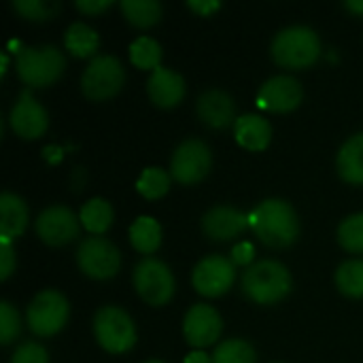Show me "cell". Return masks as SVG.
<instances>
[{
	"instance_id": "cell-1",
	"label": "cell",
	"mask_w": 363,
	"mask_h": 363,
	"mask_svg": "<svg viewBox=\"0 0 363 363\" xmlns=\"http://www.w3.org/2000/svg\"><path fill=\"white\" fill-rule=\"evenodd\" d=\"M249 225L262 242L277 249L289 247L300 234L298 213L283 198L262 200L249 215Z\"/></svg>"
},
{
	"instance_id": "cell-2",
	"label": "cell",
	"mask_w": 363,
	"mask_h": 363,
	"mask_svg": "<svg viewBox=\"0 0 363 363\" xmlns=\"http://www.w3.org/2000/svg\"><path fill=\"white\" fill-rule=\"evenodd\" d=\"M242 291L257 304H274L291 291V274L277 259H259L242 272Z\"/></svg>"
},
{
	"instance_id": "cell-3",
	"label": "cell",
	"mask_w": 363,
	"mask_h": 363,
	"mask_svg": "<svg viewBox=\"0 0 363 363\" xmlns=\"http://www.w3.org/2000/svg\"><path fill=\"white\" fill-rule=\"evenodd\" d=\"M321 53L319 34L304 23H294L277 32L272 40V57L285 68L311 66Z\"/></svg>"
},
{
	"instance_id": "cell-4",
	"label": "cell",
	"mask_w": 363,
	"mask_h": 363,
	"mask_svg": "<svg viewBox=\"0 0 363 363\" xmlns=\"http://www.w3.org/2000/svg\"><path fill=\"white\" fill-rule=\"evenodd\" d=\"M66 66L64 53L55 45L23 47L17 55V72L30 87L53 83Z\"/></svg>"
},
{
	"instance_id": "cell-5",
	"label": "cell",
	"mask_w": 363,
	"mask_h": 363,
	"mask_svg": "<svg viewBox=\"0 0 363 363\" xmlns=\"http://www.w3.org/2000/svg\"><path fill=\"white\" fill-rule=\"evenodd\" d=\"M125 81L123 64L117 55L98 53L89 60L81 74V89L91 100H104L115 96Z\"/></svg>"
},
{
	"instance_id": "cell-6",
	"label": "cell",
	"mask_w": 363,
	"mask_h": 363,
	"mask_svg": "<svg viewBox=\"0 0 363 363\" xmlns=\"http://www.w3.org/2000/svg\"><path fill=\"white\" fill-rule=\"evenodd\" d=\"M94 334L108 353H123L136 342V328L132 317L119 306H102L94 315Z\"/></svg>"
},
{
	"instance_id": "cell-7",
	"label": "cell",
	"mask_w": 363,
	"mask_h": 363,
	"mask_svg": "<svg viewBox=\"0 0 363 363\" xmlns=\"http://www.w3.org/2000/svg\"><path fill=\"white\" fill-rule=\"evenodd\" d=\"M68 313H70V304L62 291L43 289L28 304V311H26L28 328L36 336H51L64 328Z\"/></svg>"
},
{
	"instance_id": "cell-8",
	"label": "cell",
	"mask_w": 363,
	"mask_h": 363,
	"mask_svg": "<svg viewBox=\"0 0 363 363\" xmlns=\"http://www.w3.org/2000/svg\"><path fill=\"white\" fill-rule=\"evenodd\" d=\"M134 287L145 302L160 306L172 298L174 277L162 259L143 257L134 268Z\"/></svg>"
},
{
	"instance_id": "cell-9",
	"label": "cell",
	"mask_w": 363,
	"mask_h": 363,
	"mask_svg": "<svg viewBox=\"0 0 363 363\" xmlns=\"http://www.w3.org/2000/svg\"><path fill=\"white\" fill-rule=\"evenodd\" d=\"M213 164L211 147L202 138H185L177 145L172 160H170V174L189 185L202 181Z\"/></svg>"
},
{
	"instance_id": "cell-10",
	"label": "cell",
	"mask_w": 363,
	"mask_h": 363,
	"mask_svg": "<svg viewBox=\"0 0 363 363\" xmlns=\"http://www.w3.org/2000/svg\"><path fill=\"white\" fill-rule=\"evenodd\" d=\"M77 264L91 279H111L121 266V255L111 240L91 234L79 242Z\"/></svg>"
},
{
	"instance_id": "cell-11",
	"label": "cell",
	"mask_w": 363,
	"mask_h": 363,
	"mask_svg": "<svg viewBox=\"0 0 363 363\" xmlns=\"http://www.w3.org/2000/svg\"><path fill=\"white\" fill-rule=\"evenodd\" d=\"M236 279V264L234 259L225 257V255H206L202 257L194 272H191V281L194 287L204 294V296H221L225 294L232 283Z\"/></svg>"
},
{
	"instance_id": "cell-12",
	"label": "cell",
	"mask_w": 363,
	"mask_h": 363,
	"mask_svg": "<svg viewBox=\"0 0 363 363\" xmlns=\"http://www.w3.org/2000/svg\"><path fill=\"white\" fill-rule=\"evenodd\" d=\"M81 219L64 204H51L36 217V234L45 245L60 247L79 236Z\"/></svg>"
},
{
	"instance_id": "cell-13",
	"label": "cell",
	"mask_w": 363,
	"mask_h": 363,
	"mask_svg": "<svg viewBox=\"0 0 363 363\" xmlns=\"http://www.w3.org/2000/svg\"><path fill=\"white\" fill-rule=\"evenodd\" d=\"M302 83L291 74H274L266 79L257 91V104L266 111L287 113L302 102Z\"/></svg>"
},
{
	"instance_id": "cell-14",
	"label": "cell",
	"mask_w": 363,
	"mask_h": 363,
	"mask_svg": "<svg viewBox=\"0 0 363 363\" xmlns=\"http://www.w3.org/2000/svg\"><path fill=\"white\" fill-rule=\"evenodd\" d=\"M9 121L21 138H38L49 125V113L30 89H23L11 106Z\"/></svg>"
},
{
	"instance_id": "cell-15",
	"label": "cell",
	"mask_w": 363,
	"mask_h": 363,
	"mask_svg": "<svg viewBox=\"0 0 363 363\" xmlns=\"http://www.w3.org/2000/svg\"><path fill=\"white\" fill-rule=\"evenodd\" d=\"M221 330H223L221 315L217 313V308L208 304H194L183 319L185 340L196 349H204L206 345H213L221 336Z\"/></svg>"
},
{
	"instance_id": "cell-16",
	"label": "cell",
	"mask_w": 363,
	"mask_h": 363,
	"mask_svg": "<svg viewBox=\"0 0 363 363\" xmlns=\"http://www.w3.org/2000/svg\"><path fill=\"white\" fill-rule=\"evenodd\" d=\"M249 228V215L230 204H215L202 217V230L213 240H230Z\"/></svg>"
},
{
	"instance_id": "cell-17",
	"label": "cell",
	"mask_w": 363,
	"mask_h": 363,
	"mask_svg": "<svg viewBox=\"0 0 363 363\" xmlns=\"http://www.w3.org/2000/svg\"><path fill=\"white\" fill-rule=\"evenodd\" d=\"M196 108L200 119L211 128H225L236 121V102L225 89L219 87L202 91L198 96Z\"/></svg>"
},
{
	"instance_id": "cell-18",
	"label": "cell",
	"mask_w": 363,
	"mask_h": 363,
	"mask_svg": "<svg viewBox=\"0 0 363 363\" xmlns=\"http://www.w3.org/2000/svg\"><path fill=\"white\" fill-rule=\"evenodd\" d=\"M147 94L157 106H174L185 96V79L181 72L160 66L147 79Z\"/></svg>"
},
{
	"instance_id": "cell-19",
	"label": "cell",
	"mask_w": 363,
	"mask_h": 363,
	"mask_svg": "<svg viewBox=\"0 0 363 363\" xmlns=\"http://www.w3.org/2000/svg\"><path fill=\"white\" fill-rule=\"evenodd\" d=\"M234 136L245 149L262 151L268 147L272 138V125L266 117L257 113H245V115H238L234 121Z\"/></svg>"
},
{
	"instance_id": "cell-20",
	"label": "cell",
	"mask_w": 363,
	"mask_h": 363,
	"mask_svg": "<svg viewBox=\"0 0 363 363\" xmlns=\"http://www.w3.org/2000/svg\"><path fill=\"white\" fill-rule=\"evenodd\" d=\"M28 225V204L21 196L13 191H2L0 196V234L2 238H17Z\"/></svg>"
},
{
	"instance_id": "cell-21",
	"label": "cell",
	"mask_w": 363,
	"mask_h": 363,
	"mask_svg": "<svg viewBox=\"0 0 363 363\" xmlns=\"http://www.w3.org/2000/svg\"><path fill=\"white\" fill-rule=\"evenodd\" d=\"M336 168L349 183H363V132L349 136L336 155Z\"/></svg>"
},
{
	"instance_id": "cell-22",
	"label": "cell",
	"mask_w": 363,
	"mask_h": 363,
	"mask_svg": "<svg viewBox=\"0 0 363 363\" xmlns=\"http://www.w3.org/2000/svg\"><path fill=\"white\" fill-rule=\"evenodd\" d=\"M130 242L140 253H153L162 245V225L157 219L140 215L130 225Z\"/></svg>"
},
{
	"instance_id": "cell-23",
	"label": "cell",
	"mask_w": 363,
	"mask_h": 363,
	"mask_svg": "<svg viewBox=\"0 0 363 363\" xmlns=\"http://www.w3.org/2000/svg\"><path fill=\"white\" fill-rule=\"evenodd\" d=\"M64 43H66V49L70 53H74L79 57H85V55H91L94 51H98L100 36L85 21H72L64 32Z\"/></svg>"
},
{
	"instance_id": "cell-24",
	"label": "cell",
	"mask_w": 363,
	"mask_h": 363,
	"mask_svg": "<svg viewBox=\"0 0 363 363\" xmlns=\"http://www.w3.org/2000/svg\"><path fill=\"white\" fill-rule=\"evenodd\" d=\"M79 219L81 223L96 236H100L102 232H106L113 223V206L108 200L104 198H91L87 200L83 206H81V213H79Z\"/></svg>"
},
{
	"instance_id": "cell-25",
	"label": "cell",
	"mask_w": 363,
	"mask_h": 363,
	"mask_svg": "<svg viewBox=\"0 0 363 363\" xmlns=\"http://www.w3.org/2000/svg\"><path fill=\"white\" fill-rule=\"evenodd\" d=\"M121 11L138 28H149L162 17V4L157 0H121Z\"/></svg>"
},
{
	"instance_id": "cell-26",
	"label": "cell",
	"mask_w": 363,
	"mask_h": 363,
	"mask_svg": "<svg viewBox=\"0 0 363 363\" xmlns=\"http://www.w3.org/2000/svg\"><path fill=\"white\" fill-rule=\"evenodd\" d=\"M257 355L251 342L242 338H230L215 347L213 363H255Z\"/></svg>"
},
{
	"instance_id": "cell-27",
	"label": "cell",
	"mask_w": 363,
	"mask_h": 363,
	"mask_svg": "<svg viewBox=\"0 0 363 363\" xmlns=\"http://www.w3.org/2000/svg\"><path fill=\"white\" fill-rule=\"evenodd\" d=\"M130 60L138 68H160L162 62V45L151 36H138L130 43Z\"/></svg>"
},
{
	"instance_id": "cell-28",
	"label": "cell",
	"mask_w": 363,
	"mask_h": 363,
	"mask_svg": "<svg viewBox=\"0 0 363 363\" xmlns=\"http://www.w3.org/2000/svg\"><path fill=\"white\" fill-rule=\"evenodd\" d=\"M336 285L342 294L363 298V259H347L336 270Z\"/></svg>"
},
{
	"instance_id": "cell-29",
	"label": "cell",
	"mask_w": 363,
	"mask_h": 363,
	"mask_svg": "<svg viewBox=\"0 0 363 363\" xmlns=\"http://www.w3.org/2000/svg\"><path fill=\"white\" fill-rule=\"evenodd\" d=\"M170 187V174L160 168V166H149L140 172L138 181H136V189L145 196V198H160L168 191Z\"/></svg>"
},
{
	"instance_id": "cell-30",
	"label": "cell",
	"mask_w": 363,
	"mask_h": 363,
	"mask_svg": "<svg viewBox=\"0 0 363 363\" xmlns=\"http://www.w3.org/2000/svg\"><path fill=\"white\" fill-rule=\"evenodd\" d=\"M338 240L347 251L363 253V211L349 215L338 225Z\"/></svg>"
},
{
	"instance_id": "cell-31",
	"label": "cell",
	"mask_w": 363,
	"mask_h": 363,
	"mask_svg": "<svg viewBox=\"0 0 363 363\" xmlns=\"http://www.w3.org/2000/svg\"><path fill=\"white\" fill-rule=\"evenodd\" d=\"M13 6L28 19H36V21H43V19H49L57 13L60 9V2H47V0H15Z\"/></svg>"
},
{
	"instance_id": "cell-32",
	"label": "cell",
	"mask_w": 363,
	"mask_h": 363,
	"mask_svg": "<svg viewBox=\"0 0 363 363\" xmlns=\"http://www.w3.org/2000/svg\"><path fill=\"white\" fill-rule=\"evenodd\" d=\"M19 330H21V319H19L17 308L11 302L2 300L0 302V340H2V345H11L13 338L19 334Z\"/></svg>"
},
{
	"instance_id": "cell-33",
	"label": "cell",
	"mask_w": 363,
	"mask_h": 363,
	"mask_svg": "<svg viewBox=\"0 0 363 363\" xmlns=\"http://www.w3.org/2000/svg\"><path fill=\"white\" fill-rule=\"evenodd\" d=\"M11 363H49V353L43 345L28 340L21 342L11 355Z\"/></svg>"
},
{
	"instance_id": "cell-34",
	"label": "cell",
	"mask_w": 363,
	"mask_h": 363,
	"mask_svg": "<svg viewBox=\"0 0 363 363\" xmlns=\"http://www.w3.org/2000/svg\"><path fill=\"white\" fill-rule=\"evenodd\" d=\"M15 268V251L9 238H0V279H9Z\"/></svg>"
},
{
	"instance_id": "cell-35",
	"label": "cell",
	"mask_w": 363,
	"mask_h": 363,
	"mask_svg": "<svg viewBox=\"0 0 363 363\" xmlns=\"http://www.w3.org/2000/svg\"><path fill=\"white\" fill-rule=\"evenodd\" d=\"M255 251H253V245L251 242H238L234 249H232V259L234 264H251Z\"/></svg>"
},
{
	"instance_id": "cell-36",
	"label": "cell",
	"mask_w": 363,
	"mask_h": 363,
	"mask_svg": "<svg viewBox=\"0 0 363 363\" xmlns=\"http://www.w3.org/2000/svg\"><path fill=\"white\" fill-rule=\"evenodd\" d=\"M113 4V0H77V6L83 11V13H89V15H96L104 9H108Z\"/></svg>"
},
{
	"instance_id": "cell-37",
	"label": "cell",
	"mask_w": 363,
	"mask_h": 363,
	"mask_svg": "<svg viewBox=\"0 0 363 363\" xmlns=\"http://www.w3.org/2000/svg\"><path fill=\"white\" fill-rule=\"evenodd\" d=\"M187 6L198 11V13H202V15H208V13L217 11L221 6V2L219 0H189Z\"/></svg>"
},
{
	"instance_id": "cell-38",
	"label": "cell",
	"mask_w": 363,
	"mask_h": 363,
	"mask_svg": "<svg viewBox=\"0 0 363 363\" xmlns=\"http://www.w3.org/2000/svg\"><path fill=\"white\" fill-rule=\"evenodd\" d=\"M185 363H213V355H206L204 351H194L185 357Z\"/></svg>"
},
{
	"instance_id": "cell-39",
	"label": "cell",
	"mask_w": 363,
	"mask_h": 363,
	"mask_svg": "<svg viewBox=\"0 0 363 363\" xmlns=\"http://www.w3.org/2000/svg\"><path fill=\"white\" fill-rule=\"evenodd\" d=\"M345 4H347V9H351L355 13H363V0H347Z\"/></svg>"
},
{
	"instance_id": "cell-40",
	"label": "cell",
	"mask_w": 363,
	"mask_h": 363,
	"mask_svg": "<svg viewBox=\"0 0 363 363\" xmlns=\"http://www.w3.org/2000/svg\"><path fill=\"white\" fill-rule=\"evenodd\" d=\"M143 363H164L162 359H147V362H143Z\"/></svg>"
},
{
	"instance_id": "cell-41",
	"label": "cell",
	"mask_w": 363,
	"mask_h": 363,
	"mask_svg": "<svg viewBox=\"0 0 363 363\" xmlns=\"http://www.w3.org/2000/svg\"><path fill=\"white\" fill-rule=\"evenodd\" d=\"M277 363H281V362H277Z\"/></svg>"
}]
</instances>
